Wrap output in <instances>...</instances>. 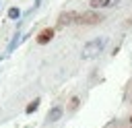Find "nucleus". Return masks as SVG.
<instances>
[{
	"label": "nucleus",
	"mask_w": 132,
	"mask_h": 128,
	"mask_svg": "<svg viewBox=\"0 0 132 128\" xmlns=\"http://www.w3.org/2000/svg\"><path fill=\"white\" fill-rule=\"evenodd\" d=\"M76 23H78V25H99V23H103V14L97 12L95 8H91V10H87V12H80Z\"/></svg>",
	"instance_id": "nucleus-1"
},
{
	"label": "nucleus",
	"mask_w": 132,
	"mask_h": 128,
	"mask_svg": "<svg viewBox=\"0 0 132 128\" xmlns=\"http://www.w3.org/2000/svg\"><path fill=\"white\" fill-rule=\"evenodd\" d=\"M101 50H103V39H101V37L91 39V41L82 47V58H85V60H87V58H93V56H97Z\"/></svg>",
	"instance_id": "nucleus-2"
},
{
	"label": "nucleus",
	"mask_w": 132,
	"mask_h": 128,
	"mask_svg": "<svg viewBox=\"0 0 132 128\" xmlns=\"http://www.w3.org/2000/svg\"><path fill=\"white\" fill-rule=\"evenodd\" d=\"M78 14H80V12H76V10H64V12H60V14H58V27L74 25V23L78 21Z\"/></svg>",
	"instance_id": "nucleus-3"
},
{
	"label": "nucleus",
	"mask_w": 132,
	"mask_h": 128,
	"mask_svg": "<svg viewBox=\"0 0 132 128\" xmlns=\"http://www.w3.org/2000/svg\"><path fill=\"white\" fill-rule=\"evenodd\" d=\"M54 35H56V29H54V27H45V29H41V31L37 33L35 41H37L39 45H45V43H50V41L54 39Z\"/></svg>",
	"instance_id": "nucleus-4"
},
{
	"label": "nucleus",
	"mask_w": 132,
	"mask_h": 128,
	"mask_svg": "<svg viewBox=\"0 0 132 128\" xmlns=\"http://www.w3.org/2000/svg\"><path fill=\"white\" fill-rule=\"evenodd\" d=\"M62 114H64L62 105H54V107L47 111V116H45V122H47V124H54V122H58V120L62 118Z\"/></svg>",
	"instance_id": "nucleus-5"
},
{
	"label": "nucleus",
	"mask_w": 132,
	"mask_h": 128,
	"mask_svg": "<svg viewBox=\"0 0 132 128\" xmlns=\"http://www.w3.org/2000/svg\"><path fill=\"white\" fill-rule=\"evenodd\" d=\"M120 0H89V6L99 10V8H107V6H116Z\"/></svg>",
	"instance_id": "nucleus-6"
},
{
	"label": "nucleus",
	"mask_w": 132,
	"mask_h": 128,
	"mask_svg": "<svg viewBox=\"0 0 132 128\" xmlns=\"http://www.w3.org/2000/svg\"><path fill=\"white\" fill-rule=\"evenodd\" d=\"M39 105H41V97H35L33 101H29V103H27V107H25V114H27V116L35 114V111L39 109Z\"/></svg>",
	"instance_id": "nucleus-7"
},
{
	"label": "nucleus",
	"mask_w": 132,
	"mask_h": 128,
	"mask_svg": "<svg viewBox=\"0 0 132 128\" xmlns=\"http://www.w3.org/2000/svg\"><path fill=\"white\" fill-rule=\"evenodd\" d=\"M6 17H8L10 21H16V19H21V8H19V6H10V8L6 10Z\"/></svg>",
	"instance_id": "nucleus-8"
},
{
	"label": "nucleus",
	"mask_w": 132,
	"mask_h": 128,
	"mask_svg": "<svg viewBox=\"0 0 132 128\" xmlns=\"http://www.w3.org/2000/svg\"><path fill=\"white\" fill-rule=\"evenodd\" d=\"M78 105H80V99H78V97H72L70 103H68V111H76Z\"/></svg>",
	"instance_id": "nucleus-9"
},
{
	"label": "nucleus",
	"mask_w": 132,
	"mask_h": 128,
	"mask_svg": "<svg viewBox=\"0 0 132 128\" xmlns=\"http://www.w3.org/2000/svg\"><path fill=\"white\" fill-rule=\"evenodd\" d=\"M14 45H19V33L12 37V41H10V45H8V52H12V50H14Z\"/></svg>",
	"instance_id": "nucleus-10"
},
{
	"label": "nucleus",
	"mask_w": 132,
	"mask_h": 128,
	"mask_svg": "<svg viewBox=\"0 0 132 128\" xmlns=\"http://www.w3.org/2000/svg\"><path fill=\"white\" fill-rule=\"evenodd\" d=\"M130 122H132V116H130Z\"/></svg>",
	"instance_id": "nucleus-11"
},
{
	"label": "nucleus",
	"mask_w": 132,
	"mask_h": 128,
	"mask_svg": "<svg viewBox=\"0 0 132 128\" xmlns=\"http://www.w3.org/2000/svg\"><path fill=\"white\" fill-rule=\"evenodd\" d=\"M130 23H132V19H130Z\"/></svg>",
	"instance_id": "nucleus-12"
}]
</instances>
